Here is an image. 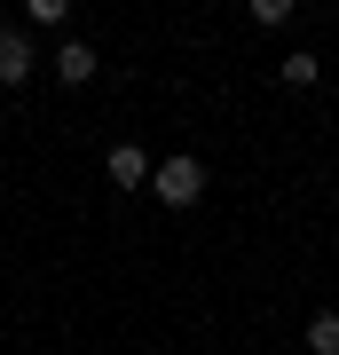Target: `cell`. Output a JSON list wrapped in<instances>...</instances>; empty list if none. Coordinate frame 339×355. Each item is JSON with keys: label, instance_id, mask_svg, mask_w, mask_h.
<instances>
[{"label": "cell", "instance_id": "2", "mask_svg": "<svg viewBox=\"0 0 339 355\" xmlns=\"http://www.w3.org/2000/svg\"><path fill=\"white\" fill-rule=\"evenodd\" d=\"M32 79V40L16 24H0V87H24Z\"/></svg>", "mask_w": 339, "mask_h": 355}, {"label": "cell", "instance_id": "7", "mask_svg": "<svg viewBox=\"0 0 339 355\" xmlns=\"http://www.w3.org/2000/svg\"><path fill=\"white\" fill-rule=\"evenodd\" d=\"M24 16H32V24H63V16H71V0H32Z\"/></svg>", "mask_w": 339, "mask_h": 355}, {"label": "cell", "instance_id": "3", "mask_svg": "<svg viewBox=\"0 0 339 355\" xmlns=\"http://www.w3.org/2000/svg\"><path fill=\"white\" fill-rule=\"evenodd\" d=\"M95 64H103V55L87 48V40H63V48H55V71H63V87H79V79H95Z\"/></svg>", "mask_w": 339, "mask_h": 355}, {"label": "cell", "instance_id": "4", "mask_svg": "<svg viewBox=\"0 0 339 355\" xmlns=\"http://www.w3.org/2000/svg\"><path fill=\"white\" fill-rule=\"evenodd\" d=\"M150 174H158V166L142 158L134 142H119V150H111V182H119V190H134V182H150Z\"/></svg>", "mask_w": 339, "mask_h": 355}, {"label": "cell", "instance_id": "1", "mask_svg": "<svg viewBox=\"0 0 339 355\" xmlns=\"http://www.w3.org/2000/svg\"><path fill=\"white\" fill-rule=\"evenodd\" d=\"M150 190H158V205H198L205 198V166L198 158H166L150 174Z\"/></svg>", "mask_w": 339, "mask_h": 355}, {"label": "cell", "instance_id": "5", "mask_svg": "<svg viewBox=\"0 0 339 355\" xmlns=\"http://www.w3.org/2000/svg\"><path fill=\"white\" fill-rule=\"evenodd\" d=\"M308 347L315 355H339V316H308Z\"/></svg>", "mask_w": 339, "mask_h": 355}, {"label": "cell", "instance_id": "6", "mask_svg": "<svg viewBox=\"0 0 339 355\" xmlns=\"http://www.w3.org/2000/svg\"><path fill=\"white\" fill-rule=\"evenodd\" d=\"M277 71H284V87H315V55H308V48H300V55H284Z\"/></svg>", "mask_w": 339, "mask_h": 355}]
</instances>
